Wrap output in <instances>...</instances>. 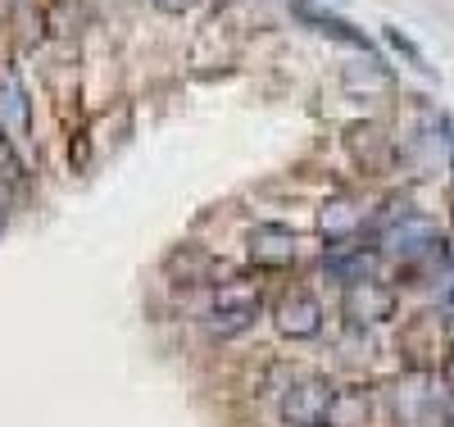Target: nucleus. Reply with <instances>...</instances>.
I'll return each instance as SVG.
<instances>
[{
    "label": "nucleus",
    "instance_id": "obj_10",
    "mask_svg": "<svg viewBox=\"0 0 454 427\" xmlns=\"http://www.w3.org/2000/svg\"><path fill=\"white\" fill-rule=\"evenodd\" d=\"M355 227H359V214H355L346 201H336L332 210H323V237H327V250L346 246V241L355 237Z\"/></svg>",
    "mask_w": 454,
    "mask_h": 427
},
{
    "label": "nucleus",
    "instance_id": "obj_7",
    "mask_svg": "<svg viewBox=\"0 0 454 427\" xmlns=\"http://www.w3.org/2000/svg\"><path fill=\"white\" fill-rule=\"evenodd\" d=\"M391 309H395V296L377 282H359L346 296V314L355 323H382V319H391Z\"/></svg>",
    "mask_w": 454,
    "mask_h": 427
},
{
    "label": "nucleus",
    "instance_id": "obj_1",
    "mask_svg": "<svg viewBox=\"0 0 454 427\" xmlns=\"http://www.w3.org/2000/svg\"><path fill=\"white\" fill-rule=\"evenodd\" d=\"M332 409H336V391L323 377H300L282 396V418L291 427H323Z\"/></svg>",
    "mask_w": 454,
    "mask_h": 427
},
{
    "label": "nucleus",
    "instance_id": "obj_6",
    "mask_svg": "<svg viewBox=\"0 0 454 427\" xmlns=\"http://www.w3.org/2000/svg\"><path fill=\"white\" fill-rule=\"evenodd\" d=\"M387 246L400 255V259H419L423 250H432V246H441V237H436V227L427 223V218H419V214H404L391 232H387Z\"/></svg>",
    "mask_w": 454,
    "mask_h": 427
},
{
    "label": "nucleus",
    "instance_id": "obj_4",
    "mask_svg": "<svg viewBox=\"0 0 454 427\" xmlns=\"http://www.w3.org/2000/svg\"><path fill=\"white\" fill-rule=\"evenodd\" d=\"M295 259V232L282 223H259L250 232V264L254 268H286Z\"/></svg>",
    "mask_w": 454,
    "mask_h": 427
},
{
    "label": "nucleus",
    "instance_id": "obj_13",
    "mask_svg": "<svg viewBox=\"0 0 454 427\" xmlns=\"http://www.w3.org/2000/svg\"><path fill=\"white\" fill-rule=\"evenodd\" d=\"M445 314H450V323H454V291L445 296Z\"/></svg>",
    "mask_w": 454,
    "mask_h": 427
},
{
    "label": "nucleus",
    "instance_id": "obj_3",
    "mask_svg": "<svg viewBox=\"0 0 454 427\" xmlns=\"http://www.w3.org/2000/svg\"><path fill=\"white\" fill-rule=\"evenodd\" d=\"M278 332L291 336V341H309L323 332V309L309 291H291L282 304H278Z\"/></svg>",
    "mask_w": 454,
    "mask_h": 427
},
{
    "label": "nucleus",
    "instance_id": "obj_14",
    "mask_svg": "<svg viewBox=\"0 0 454 427\" xmlns=\"http://www.w3.org/2000/svg\"><path fill=\"white\" fill-rule=\"evenodd\" d=\"M0 232H5V205H0Z\"/></svg>",
    "mask_w": 454,
    "mask_h": 427
},
{
    "label": "nucleus",
    "instance_id": "obj_15",
    "mask_svg": "<svg viewBox=\"0 0 454 427\" xmlns=\"http://www.w3.org/2000/svg\"><path fill=\"white\" fill-rule=\"evenodd\" d=\"M445 141H450V154H454V132H450V137H445Z\"/></svg>",
    "mask_w": 454,
    "mask_h": 427
},
{
    "label": "nucleus",
    "instance_id": "obj_2",
    "mask_svg": "<svg viewBox=\"0 0 454 427\" xmlns=\"http://www.w3.org/2000/svg\"><path fill=\"white\" fill-rule=\"evenodd\" d=\"M259 319V296L241 291V287H223L214 309H209V332L214 336H241L246 328H254Z\"/></svg>",
    "mask_w": 454,
    "mask_h": 427
},
{
    "label": "nucleus",
    "instance_id": "obj_9",
    "mask_svg": "<svg viewBox=\"0 0 454 427\" xmlns=\"http://www.w3.org/2000/svg\"><path fill=\"white\" fill-rule=\"evenodd\" d=\"M291 10H295L300 19H305V23H314L318 32L336 36V42H350V46H359V51H372V46H368V36H364L359 28H350L346 19H336V14H327V10H314V5H305V0H295Z\"/></svg>",
    "mask_w": 454,
    "mask_h": 427
},
{
    "label": "nucleus",
    "instance_id": "obj_11",
    "mask_svg": "<svg viewBox=\"0 0 454 427\" xmlns=\"http://www.w3.org/2000/svg\"><path fill=\"white\" fill-rule=\"evenodd\" d=\"M387 42H391V46H395V51H400V55H404L409 64H413V68H423V73H432V64L423 59V51H419V46H413V42H409V36L400 32V28H387Z\"/></svg>",
    "mask_w": 454,
    "mask_h": 427
},
{
    "label": "nucleus",
    "instance_id": "obj_8",
    "mask_svg": "<svg viewBox=\"0 0 454 427\" xmlns=\"http://www.w3.org/2000/svg\"><path fill=\"white\" fill-rule=\"evenodd\" d=\"M327 273L336 282H346V287H359V282H372V255L364 246H336L327 250Z\"/></svg>",
    "mask_w": 454,
    "mask_h": 427
},
{
    "label": "nucleus",
    "instance_id": "obj_12",
    "mask_svg": "<svg viewBox=\"0 0 454 427\" xmlns=\"http://www.w3.org/2000/svg\"><path fill=\"white\" fill-rule=\"evenodd\" d=\"M0 178H5V182H19V178H23V164L10 154V146L0 150Z\"/></svg>",
    "mask_w": 454,
    "mask_h": 427
},
{
    "label": "nucleus",
    "instance_id": "obj_5",
    "mask_svg": "<svg viewBox=\"0 0 454 427\" xmlns=\"http://www.w3.org/2000/svg\"><path fill=\"white\" fill-rule=\"evenodd\" d=\"M27 123H32L27 87L19 83L14 68H0V132H10L14 141H27Z\"/></svg>",
    "mask_w": 454,
    "mask_h": 427
}]
</instances>
